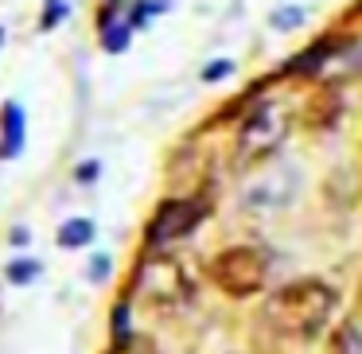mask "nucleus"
Returning <instances> with one entry per match:
<instances>
[{
	"instance_id": "nucleus-1",
	"label": "nucleus",
	"mask_w": 362,
	"mask_h": 354,
	"mask_svg": "<svg viewBox=\"0 0 362 354\" xmlns=\"http://www.w3.org/2000/svg\"><path fill=\"white\" fill-rule=\"evenodd\" d=\"M335 312H339L335 284L320 281V276H304V281L276 288L269 296L261 319H265L269 331H276L284 338H315L320 331H327Z\"/></svg>"
},
{
	"instance_id": "nucleus-2",
	"label": "nucleus",
	"mask_w": 362,
	"mask_h": 354,
	"mask_svg": "<svg viewBox=\"0 0 362 354\" xmlns=\"http://www.w3.org/2000/svg\"><path fill=\"white\" fill-rule=\"evenodd\" d=\"M211 276L226 296L245 300L265 284L269 261H265V253H261L257 245H230V249H222L218 257L211 261Z\"/></svg>"
},
{
	"instance_id": "nucleus-3",
	"label": "nucleus",
	"mask_w": 362,
	"mask_h": 354,
	"mask_svg": "<svg viewBox=\"0 0 362 354\" xmlns=\"http://www.w3.org/2000/svg\"><path fill=\"white\" fill-rule=\"evenodd\" d=\"M288 133V113L273 102H261L257 110L245 113L242 133H238V160H253L261 152H273Z\"/></svg>"
},
{
	"instance_id": "nucleus-4",
	"label": "nucleus",
	"mask_w": 362,
	"mask_h": 354,
	"mask_svg": "<svg viewBox=\"0 0 362 354\" xmlns=\"http://www.w3.org/2000/svg\"><path fill=\"white\" fill-rule=\"evenodd\" d=\"M203 218H206L203 203H195V199H168V203H160L156 214H152L148 230H144V242H148L152 249H160V245H168V242H180V237H187Z\"/></svg>"
},
{
	"instance_id": "nucleus-5",
	"label": "nucleus",
	"mask_w": 362,
	"mask_h": 354,
	"mask_svg": "<svg viewBox=\"0 0 362 354\" xmlns=\"http://www.w3.org/2000/svg\"><path fill=\"white\" fill-rule=\"evenodd\" d=\"M292 191H296V172H292L288 164L269 167V172L261 175V179L253 183L250 191H245V211H253V214H261V211H281V206L292 199Z\"/></svg>"
},
{
	"instance_id": "nucleus-6",
	"label": "nucleus",
	"mask_w": 362,
	"mask_h": 354,
	"mask_svg": "<svg viewBox=\"0 0 362 354\" xmlns=\"http://www.w3.org/2000/svg\"><path fill=\"white\" fill-rule=\"evenodd\" d=\"M0 160H12L20 156V148H24V110H20L16 102H8L4 110H0Z\"/></svg>"
},
{
	"instance_id": "nucleus-7",
	"label": "nucleus",
	"mask_w": 362,
	"mask_h": 354,
	"mask_svg": "<svg viewBox=\"0 0 362 354\" xmlns=\"http://www.w3.org/2000/svg\"><path fill=\"white\" fill-rule=\"evenodd\" d=\"M335 51H339V43L320 40V43H312L308 51H300V55L288 63V71H292V74H315V71H323V66L335 59Z\"/></svg>"
},
{
	"instance_id": "nucleus-8",
	"label": "nucleus",
	"mask_w": 362,
	"mask_h": 354,
	"mask_svg": "<svg viewBox=\"0 0 362 354\" xmlns=\"http://www.w3.org/2000/svg\"><path fill=\"white\" fill-rule=\"evenodd\" d=\"M94 242V222L90 218H66L59 226V245L63 249H82V245Z\"/></svg>"
},
{
	"instance_id": "nucleus-9",
	"label": "nucleus",
	"mask_w": 362,
	"mask_h": 354,
	"mask_svg": "<svg viewBox=\"0 0 362 354\" xmlns=\"http://www.w3.org/2000/svg\"><path fill=\"white\" fill-rule=\"evenodd\" d=\"M331 354H362V323L346 319L343 327L331 335Z\"/></svg>"
},
{
	"instance_id": "nucleus-10",
	"label": "nucleus",
	"mask_w": 362,
	"mask_h": 354,
	"mask_svg": "<svg viewBox=\"0 0 362 354\" xmlns=\"http://www.w3.org/2000/svg\"><path fill=\"white\" fill-rule=\"evenodd\" d=\"M129 35H133L129 20H117V24L102 28V47H105V51H113V55H121V51L129 47Z\"/></svg>"
},
{
	"instance_id": "nucleus-11",
	"label": "nucleus",
	"mask_w": 362,
	"mask_h": 354,
	"mask_svg": "<svg viewBox=\"0 0 362 354\" xmlns=\"http://www.w3.org/2000/svg\"><path fill=\"white\" fill-rule=\"evenodd\" d=\"M35 273H40V265L35 261H12L8 269H4V276H8V284H32L35 281Z\"/></svg>"
},
{
	"instance_id": "nucleus-12",
	"label": "nucleus",
	"mask_w": 362,
	"mask_h": 354,
	"mask_svg": "<svg viewBox=\"0 0 362 354\" xmlns=\"http://www.w3.org/2000/svg\"><path fill=\"white\" fill-rule=\"evenodd\" d=\"M66 12H71V4H66V0H47V8H43V16H40V28H43V32L59 28L66 20Z\"/></svg>"
},
{
	"instance_id": "nucleus-13",
	"label": "nucleus",
	"mask_w": 362,
	"mask_h": 354,
	"mask_svg": "<svg viewBox=\"0 0 362 354\" xmlns=\"http://www.w3.org/2000/svg\"><path fill=\"white\" fill-rule=\"evenodd\" d=\"M304 24V8H296V4H292V8H276L273 12V28L276 32H292V28H300Z\"/></svg>"
},
{
	"instance_id": "nucleus-14",
	"label": "nucleus",
	"mask_w": 362,
	"mask_h": 354,
	"mask_svg": "<svg viewBox=\"0 0 362 354\" xmlns=\"http://www.w3.org/2000/svg\"><path fill=\"white\" fill-rule=\"evenodd\" d=\"M230 74H234V63H230V59H214V63L203 66V82H222V78H230Z\"/></svg>"
},
{
	"instance_id": "nucleus-15",
	"label": "nucleus",
	"mask_w": 362,
	"mask_h": 354,
	"mask_svg": "<svg viewBox=\"0 0 362 354\" xmlns=\"http://www.w3.org/2000/svg\"><path fill=\"white\" fill-rule=\"evenodd\" d=\"M129 335H133V331H129V304H117V312H113V338H117V346L125 343Z\"/></svg>"
},
{
	"instance_id": "nucleus-16",
	"label": "nucleus",
	"mask_w": 362,
	"mask_h": 354,
	"mask_svg": "<svg viewBox=\"0 0 362 354\" xmlns=\"http://www.w3.org/2000/svg\"><path fill=\"white\" fill-rule=\"evenodd\" d=\"M110 269H113V261L105 257V253H94V261H90V281L102 284L105 276H110Z\"/></svg>"
},
{
	"instance_id": "nucleus-17",
	"label": "nucleus",
	"mask_w": 362,
	"mask_h": 354,
	"mask_svg": "<svg viewBox=\"0 0 362 354\" xmlns=\"http://www.w3.org/2000/svg\"><path fill=\"white\" fill-rule=\"evenodd\" d=\"M98 172H102V164H98V160H86V164L74 167V179H78L82 187H90V183L98 179Z\"/></svg>"
},
{
	"instance_id": "nucleus-18",
	"label": "nucleus",
	"mask_w": 362,
	"mask_h": 354,
	"mask_svg": "<svg viewBox=\"0 0 362 354\" xmlns=\"http://www.w3.org/2000/svg\"><path fill=\"white\" fill-rule=\"evenodd\" d=\"M8 245H28V230H24V226H16V230L8 234Z\"/></svg>"
},
{
	"instance_id": "nucleus-19",
	"label": "nucleus",
	"mask_w": 362,
	"mask_h": 354,
	"mask_svg": "<svg viewBox=\"0 0 362 354\" xmlns=\"http://www.w3.org/2000/svg\"><path fill=\"white\" fill-rule=\"evenodd\" d=\"M0 43H4V28H0Z\"/></svg>"
}]
</instances>
